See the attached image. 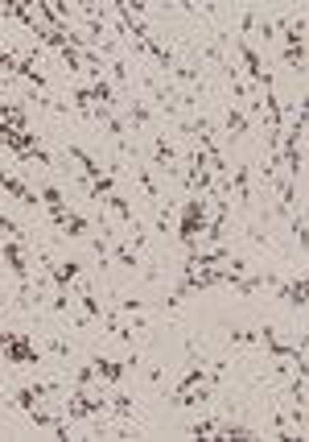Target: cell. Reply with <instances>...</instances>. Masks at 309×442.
Listing matches in <instances>:
<instances>
[{
  "label": "cell",
  "mask_w": 309,
  "mask_h": 442,
  "mask_svg": "<svg viewBox=\"0 0 309 442\" xmlns=\"http://www.w3.org/2000/svg\"><path fill=\"white\" fill-rule=\"evenodd\" d=\"M202 232H206V195H190L182 207V220H177V240L194 252Z\"/></svg>",
  "instance_id": "1"
},
{
  "label": "cell",
  "mask_w": 309,
  "mask_h": 442,
  "mask_svg": "<svg viewBox=\"0 0 309 442\" xmlns=\"http://www.w3.org/2000/svg\"><path fill=\"white\" fill-rule=\"evenodd\" d=\"M301 132H305V108H297V124H288L285 141L276 149V157H281V166L288 170V182L297 186V178H301Z\"/></svg>",
  "instance_id": "2"
},
{
  "label": "cell",
  "mask_w": 309,
  "mask_h": 442,
  "mask_svg": "<svg viewBox=\"0 0 309 442\" xmlns=\"http://www.w3.org/2000/svg\"><path fill=\"white\" fill-rule=\"evenodd\" d=\"M285 67L305 71V21L285 25Z\"/></svg>",
  "instance_id": "3"
},
{
  "label": "cell",
  "mask_w": 309,
  "mask_h": 442,
  "mask_svg": "<svg viewBox=\"0 0 309 442\" xmlns=\"http://www.w3.org/2000/svg\"><path fill=\"white\" fill-rule=\"evenodd\" d=\"M136 364H141V356H128L124 364H116V360H107V356H95V360H91V368H95V376L103 380V385H112V389H116L119 380H124V372H128V368H136Z\"/></svg>",
  "instance_id": "4"
},
{
  "label": "cell",
  "mask_w": 309,
  "mask_h": 442,
  "mask_svg": "<svg viewBox=\"0 0 309 442\" xmlns=\"http://www.w3.org/2000/svg\"><path fill=\"white\" fill-rule=\"evenodd\" d=\"M4 356H8V364H17V368H29V364L42 360V356H37V344H33L29 335H17L13 344L4 347Z\"/></svg>",
  "instance_id": "5"
},
{
  "label": "cell",
  "mask_w": 309,
  "mask_h": 442,
  "mask_svg": "<svg viewBox=\"0 0 309 442\" xmlns=\"http://www.w3.org/2000/svg\"><path fill=\"white\" fill-rule=\"evenodd\" d=\"M49 215H54V223H58V232H62V236H87V232H91V220L71 215L66 207H58V211H49Z\"/></svg>",
  "instance_id": "6"
},
{
  "label": "cell",
  "mask_w": 309,
  "mask_h": 442,
  "mask_svg": "<svg viewBox=\"0 0 309 442\" xmlns=\"http://www.w3.org/2000/svg\"><path fill=\"white\" fill-rule=\"evenodd\" d=\"M153 166H157V170H165V174H182V170H177V149L165 141V132L153 141Z\"/></svg>",
  "instance_id": "7"
},
{
  "label": "cell",
  "mask_w": 309,
  "mask_h": 442,
  "mask_svg": "<svg viewBox=\"0 0 309 442\" xmlns=\"http://www.w3.org/2000/svg\"><path fill=\"white\" fill-rule=\"evenodd\" d=\"M0 191H4V195H13L17 203H25V207H37V203H42V198H37L21 182V178H13V174H4V170H0Z\"/></svg>",
  "instance_id": "8"
},
{
  "label": "cell",
  "mask_w": 309,
  "mask_h": 442,
  "mask_svg": "<svg viewBox=\"0 0 309 442\" xmlns=\"http://www.w3.org/2000/svg\"><path fill=\"white\" fill-rule=\"evenodd\" d=\"M235 46H239V58H243V71L252 74V79H256V83H264V79H268V71H264L260 54H256V50L247 46V38H239Z\"/></svg>",
  "instance_id": "9"
},
{
  "label": "cell",
  "mask_w": 309,
  "mask_h": 442,
  "mask_svg": "<svg viewBox=\"0 0 309 442\" xmlns=\"http://www.w3.org/2000/svg\"><path fill=\"white\" fill-rule=\"evenodd\" d=\"M272 285H281V294H285L288 306H297V310H305V277H293V281H272Z\"/></svg>",
  "instance_id": "10"
},
{
  "label": "cell",
  "mask_w": 309,
  "mask_h": 442,
  "mask_svg": "<svg viewBox=\"0 0 309 442\" xmlns=\"http://www.w3.org/2000/svg\"><path fill=\"white\" fill-rule=\"evenodd\" d=\"M13 74H21V79H29V83L37 87V96H42V91L49 87V83H46V74L37 71V62H33V54H29V58H17V67H13Z\"/></svg>",
  "instance_id": "11"
},
{
  "label": "cell",
  "mask_w": 309,
  "mask_h": 442,
  "mask_svg": "<svg viewBox=\"0 0 309 442\" xmlns=\"http://www.w3.org/2000/svg\"><path fill=\"white\" fill-rule=\"evenodd\" d=\"M107 409L116 414V421H132V418H136V405H132V397H128V393H112V397H107Z\"/></svg>",
  "instance_id": "12"
},
{
  "label": "cell",
  "mask_w": 309,
  "mask_h": 442,
  "mask_svg": "<svg viewBox=\"0 0 309 442\" xmlns=\"http://www.w3.org/2000/svg\"><path fill=\"white\" fill-rule=\"evenodd\" d=\"M0 17H4V21H17V25H25V29H33V25H37L33 8H25V4H0Z\"/></svg>",
  "instance_id": "13"
},
{
  "label": "cell",
  "mask_w": 309,
  "mask_h": 442,
  "mask_svg": "<svg viewBox=\"0 0 309 442\" xmlns=\"http://www.w3.org/2000/svg\"><path fill=\"white\" fill-rule=\"evenodd\" d=\"M247 186H252V166H239V170H235V198H239V207L252 203V191H247Z\"/></svg>",
  "instance_id": "14"
},
{
  "label": "cell",
  "mask_w": 309,
  "mask_h": 442,
  "mask_svg": "<svg viewBox=\"0 0 309 442\" xmlns=\"http://www.w3.org/2000/svg\"><path fill=\"white\" fill-rule=\"evenodd\" d=\"M71 157H78V166L87 170V178H91V182H95V178H103V170H99V162H95V157H91V153H87V149L71 145Z\"/></svg>",
  "instance_id": "15"
},
{
  "label": "cell",
  "mask_w": 309,
  "mask_h": 442,
  "mask_svg": "<svg viewBox=\"0 0 309 442\" xmlns=\"http://www.w3.org/2000/svg\"><path fill=\"white\" fill-rule=\"evenodd\" d=\"M58 54H62V67H66L71 74H83V54H78L74 46H62Z\"/></svg>",
  "instance_id": "16"
},
{
  "label": "cell",
  "mask_w": 309,
  "mask_h": 442,
  "mask_svg": "<svg viewBox=\"0 0 309 442\" xmlns=\"http://www.w3.org/2000/svg\"><path fill=\"white\" fill-rule=\"evenodd\" d=\"M227 132H231V141H239L247 132V116L243 112H227Z\"/></svg>",
  "instance_id": "17"
},
{
  "label": "cell",
  "mask_w": 309,
  "mask_h": 442,
  "mask_svg": "<svg viewBox=\"0 0 309 442\" xmlns=\"http://www.w3.org/2000/svg\"><path fill=\"white\" fill-rule=\"evenodd\" d=\"M128 116H132L136 124H148L153 120V108H148L144 99H132V103H128Z\"/></svg>",
  "instance_id": "18"
},
{
  "label": "cell",
  "mask_w": 309,
  "mask_h": 442,
  "mask_svg": "<svg viewBox=\"0 0 309 442\" xmlns=\"http://www.w3.org/2000/svg\"><path fill=\"white\" fill-rule=\"evenodd\" d=\"M42 203H46L49 211H58V207H62V203H66V195H62V191H58V186H42Z\"/></svg>",
  "instance_id": "19"
},
{
  "label": "cell",
  "mask_w": 309,
  "mask_h": 442,
  "mask_svg": "<svg viewBox=\"0 0 309 442\" xmlns=\"http://www.w3.org/2000/svg\"><path fill=\"white\" fill-rule=\"evenodd\" d=\"M231 347H260L256 331H231Z\"/></svg>",
  "instance_id": "20"
},
{
  "label": "cell",
  "mask_w": 309,
  "mask_h": 442,
  "mask_svg": "<svg viewBox=\"0 0 309 442\" xmlns=\"http://www.w3.org/2000/svg\"><path fill=\"white\" fill-rule=\"evenodd\" d=\"M141 191H144V198L157 203V182H153V174H148V170H141Z\"/></svg>",
  "instance_id": "21"
},
{
  "label": "cell",
  "mask_w": 309,
  "mask_h": 442,
  "mask_svg": "<svg viewBox=\"0 0 309 442\" xmlns=\"http://www.w3.org/2000/svg\"><path fill=\"white\" fill-rule=\"evenodd\" d=\"M74 385H83V389H91V385H95V368L87 364V368H83L78 376H74Z\"/></svg>",
  "instance_id": "22"
},
{
  "label": "cell",
  "mask_w": 309,
  "mask_h": 442,
  "mask_svg": "<svg viewBox=\"0 0 309 442\" xmlns=\"http://www.w3.org/2000/svg\"><path fill=\"white\" fill-rule=\"evenodd\" d=\"M288 232L297 236V244L305 248V223H301V220H288Z\"/></svg>",
  "instance_id": "23"
},
{
  "label": "cell",
  "mask_w": 309,
  "mask_h": 442,
  "mask_svg": "<svg viewBox=\"0 0 309 442\" xmlns=\"http://www.w3.org/2000/svg\"><path fill=\"white\" fill-rule=\"evenodd\" d=\"M49 351H54V356H62V360H66V356H71V344H62V339H49Z\"/></svg>",
  "instance_id": "24"
},
{
  "label": "cell",
  "mask_w": 309,
  "mask_h": 442,
  "mask_svg": "<svg viewBox=\"0 0 309 442\" xmlns=\"http://www.w3.org/2000/svg\"><path fill=\"white\" fill-rule=\"evenodd\" d=\"M13 339H17V331H4V327H0V351L13 344Z\"/></svg>",
  "instance_id": "25"
}]
</instances>
